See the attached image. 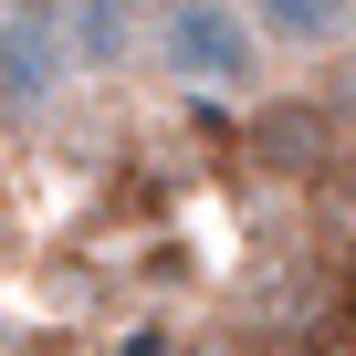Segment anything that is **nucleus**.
Segmentation results:
<instances>
[{
    "instance_id": "nucleus-3",
    "label": "nucleus",
    "mask_w": 356,
    "mask_h": 356,
    "mask_svg": "<svg viewBox=\"0 0 356 356\" xmlns=\"http://www.w3.org/2000/svg\"><path fill=\"white\" fill-rule=\"evenodd\" d=\"M74 95H84V84H74V63H63V42H53V22H42V0H32V11L0 0V126L32 136V126H53Z\"/></svg>"
},
{
    "instance_id": "nucleus-1",
    "label": "nucleus",
    "mask_w": 356,
    "mask_h": 356,
    "mask_svg": "<svg viewBox=\"0 0 356 356\" xmlns=\"http://www.w3.org/2000/svg\"><path fill=\"white\" fill-rule=\"evenodd\" d=\"M147 74L168 95L252 105L262 95V32L241 22V0H147Z\"/></svg>"
},
{
    "instance_id": "nucleus-2",
    "label": "nucleus",
    "mask_w": 356,
    "mask_h": 356,
    "mask_svg": "<svg viewBox=\"0 0 356 356\" xmlns=\"http://www.w3.org/2000/svg\"><path fill=\"white\" fill-rule=\"evenodd\" d=\"M241 157H252L262 189H325L335 157H346V115H335V95H304V84L252 95V115H241Z\"/></svg>"
},
{
    "instance_id": "nucleus-7",
    "label": "nucleus",
    "mask_w": 356,
    "mask_h": 356,
    "mask_svg": "<svg viewBox=\"0 0 356 356\" xmlns=\"http://www.w3.org/2000/svg\"><path fill=\"white\" fill-rule=\"evenodd\" d=\"M0 241H11V210H0Z\"/></svg>"
},
{
    "instance_id": "nucleus-9",
    "label": "nucleus",
    "mask_w": 356,
    "mask_h": 356,
    "mask_svg": "<svg viewBox=\"0 0 356 356\" xmlns=\"http://www.w3.org/2000/svg\"><path fill=\"white\" fill-rule=\"evenodd\" d=\"M346 32H356V22H346Z\"/></svg>"
},
{
    "instance_id": "nucleus-8",
    "label": "nucleus",
    "mask_w": 356,
    "mask_h": 356,
    "mask_svg": "<svg viewBox=\"0 0 356 356\" xmlns=\"http://www.w3.org/2000/svg\"><path fill=\"white\" fill-rule=\"evenodd\" d=\"M346 304H356V273H346Z\"/></svg>"
},
{
    "instance_id": "nucleus-4",
    "label": "nucleus",
    "mask_w": 356,
    "mask_h": 356,
    "mask_svg": "<svg viewBox=\"0 0 356 356\" xmlns=\"http://www.w3.org/2000/svg\"><path fill=\"white\" fill-rule=\"evenodd\" d=\"M42 22H53L74 84H136L147 74V0H42Z\"/></svg>"
},
{
    "instance_id": "nucleus-6",
    "label": "nucleus",
    "mask_w": 356,
    "mask_h": 356,
    "mask_svg": "<svg viewBox=\"0 0 356 356\" xmlns=\"http://www.w3.org/2000/svg\"><path fill=\"white\" fill-rule=\"evenodd\" d=\"M115 356H168V325H126V335H115Z\"/></svg>"
},
{
    "instance_id": "nucleus-5",
    "label": "nucleus",
    "mask_w": 356,
    "mask_h": 356,
    "mask_svg": "<svg viewBox=\"0 0 356 356\" xmlns=\"http://www.w3.org/2000/svg\"><path fill=\"white\" fill-rule=\"evenodd\" d=\"M241 22L262 32V53H335L356 0H241Z\"/></svg>"
}]
</instances>
